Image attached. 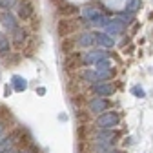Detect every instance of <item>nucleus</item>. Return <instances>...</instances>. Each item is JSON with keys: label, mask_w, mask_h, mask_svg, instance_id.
Masks as SVG:
<instances>
[{"label": "nucleus", "mask_w": 153, "mask_h": 153, "mask_svg": "<svg viewBox=\"0 0 153 153\" xmlns=\"http://www.w3.org/2000/svg\"><path fill=\"white\" fill-rule=\"evenodd\" d=\"M119 124H120V115L117 111H104L95 119V126L99 129H115Z\"/></svg>", "instance_id": "obj_1"}, {"label": "nucleus", "mask_w": 153, "mask_h": 153, "mask_svg": "<svg viewBox=\"0 0 153 153\" xmlns=\"http://www.w3.org/2000/svg\"><path fill=\"white\" fill-rule=\"evenodd\" d=\"M7 137L11 140V146H15L18 149H26L31 144V137H29L27 129H24V128H13L7 133Z\"/></svg>", "instance_id": "obj_2"}, {"label": "nucleus", "mask_w": 153, "mask_h": 153, "mask_svg": "<svg viewBox=\"0 0 153 153\" xmlns=\"http://www.w3.org/2000/svg\"><path fill=\"white\" fill-rule=\"evenodd\" d=\"M82 68V53L71 51L68 55H64V69L68 73H75Z\"/></svg>", "instance_id": "obj_3"}, {"label": "nucleus", "mask_w": 153, "mask_h": 153, "mask_svg": "<svg viewBox=\"0 0 153 153\" xmlns=\"http://www.w3.org/2000/svg\"><path fill=\"white\" fill-rule=\"evenodd\" d=\"M15 7H16V18H20L24 22H29V18L35 15V7L31 0H18Z\"/></svg>", "instance_id": "obj_4"}, {"label": "nucleus", "mask_w": 153, "mask_h": 153, "mask_svg": "<svg viewBox=\"0 0 153 153\" xmlns=\"http://www.w3.org/2000/svg\"><path fill=\"white\" fill-rule=\"evenodd\" d=\"M86 106H88V111H89V113H93V115H100V113H104V111L109 109V100L97 95V97L89 99Z\"/></svg>", "instance_id": "obj_5"}, {"label": "nucleus", "mask_w": 153, "mask_h": 153, "mask_svg": "<svg viewBox=\"0 0 153 153\" xmlns=\"http://www.w3.org/2000/svg\"><path fill=\"white\" fill-rule=\"evenodd\" d=\"M29 40V29L24 27V26H18L13 33H11V44L18 49H22Z\"/></svg>", "instance_id": "obj_6"}, {"label": "nucleus", "mask_w": 153, "mask_h": 153, "mask_svg": "<svg viewBox=\"0 0 153 153\" xmlns=\"http://www.w3.org/2000/svg\"><path fill=\"white\" fill-rule=\"evenodd\" d=\"M0 24H2V27L6 31L13 33L18 27V18L15 13H11V9H2L0 11Z\"/></svg>", "instance_id": "obj_7"}, {"label": "nucleus", "mask_w": 153, "mask_h": 153, "mask_svg": "<svg viewBox=\"0 0 153 153\" xmlns=\"http://www.w3.org/2000/svg\"><path fill=\"white\" fill-rule=\"evenodd\" d=\"M102 59H108V53L106 49L99 48V49H91L88 53H82V66H93V64H97L99 60Z\"/></svg>", "instance_id": "obj_8"}, {"label": "nucleus", "mask_w": 153, "mask_h": 153, "mask_svg": "<svg viewBox=\"0 0 153 153\" xmlns=\"http://www.w3.org/2000/svg\"><path fill=\"white\" fill-rule=\"evenodd\" d=\"M115 91V86L111 82H97V84H93V93L95 95H99V97H111Z\"/></svg>", "instance_id": "obj_9"}, {"label": "nucleus", "mask_w": 153, "mask_h": 153, "mask_svg": "<svg viewBox=\"0 0 153 153\" xmlns=\"http://www.w3.org/2000/svg\"><path fill=\"white\" fill-rule=\"evenodd\" d=\"M126 26H128V24L122 20V18L108 20V24H106V33H108V35H117V33H122Z\"/></svg>", "instance_id": "obj_10"}, {"label": "nucleus", "mask_w": 153, "mask_h": 153, "mask_svg": "<svg viewBox=\"0 0 153 153\" xmlns=\"http://www.w3.org/2000/svg\"><path fill=\"white\" fill-rule=\"evenodd\" d=\"M75 40H76V46H79V48H91L95 44L93 33H89V31H82L80 35H76Z\"/></svg>", "instance_id": "obj_11"}, {"label": "nucleus", "mask_w": 153, "mask_h": 153, "mask_svg": "<svg viewBox=\"0 0 153 153\" xmlns=\"http://www.w3.org/2000/svg\"><path fill=\"white\" fill-rule=\"evenodd\" d=\"M93 38H95V44L97 46H102V48H113L115 46V40L108 33H93Z\"/></svg>", "instance_id": "obj_12"}, {"label": "nucleus", "mask_w": 153, "mask_h": 153, "mask_svg": "<svg viewBox=\"0 0 153 153\" xmlns=\"http://www.w3.org/2000/svg\"><path fill=\"white\" fill-rule=\"evenodd\" d=\"M56 13L60 15V18H69V16H76L79 15V7H75L73 4H62L56 7Z\"/></svg>", "instance_id": "obj_13"}, {"label": "nucleus", "mask_w": 153, "mask_h": 153, "mask_svg": "<svg viewBox=\"0 0 153 153\" xmlns=\"http://www.w3.org/2000/svg\"><path fill=\"white\" fill-rule=\"evenodd\" d=\"M11 49H13V44H11V38L6 36V35H0V59L11 55Z\"/></svg>", "instance_id": "obj_14"}, {"label": "nucleus", "mask_w": 153, "mask_h": 153, "mask_svg": "<svg viewBox=\"0 0 153 153\" xmlns=\"http://www.w3.org/2000/svg\"><path fill=\"white\" fill-rule=\"evenodd\" d=\"M75 48H76V40H75L73 36H66V38H60V51H62L64 55H68V53L75 51Z\"/></svg>", "instance_id": "obj_15"}, {"label": "nucleus", "mask_w": 153, "mask_h": 153, "mask_svg": "<svg viewBox=\"0 0 153 153\" xmlns=\"http://www.w3.org/2000/svg\"><path fill=\"white\" fill-rule=\"evenodd\" d=\"M108 20H109V18L99 11V13H97V15H95V16L91 18V20H89V26H95V27H106Z\"/></svg>", "instance_id": "obj_16"}, {"label": "nucleus", "mask_w": 153, "mask_h": 153, "mask_svg": "<svg viewBox=\"0 0 153 153\" xmlns=\"http://www.w3.org/2000/svg\"><path fill=\"white\" fill-rule=\"evenodd\" d=\"M79 13H80V16L84 18V20H91V18L95 16V15H97L99 13V9L97 7H93V6H86V7H82V9H79Z\"/></svg>", "instance_id": "obj_17"}, {"label": "nucleus", "mask_w": 153, "mask_h": 153, "mask_svg": "<svg viewBox=\"0 0 153 153\" xmlns=\"http://www.w3.org/2000/svg\"><path fill=\"white\" fill-rule=\"evenodd\" d=\"M75 117H76V122L79 124H88L89 122V111H86L84 108H76Z\"/></svg>", "instance_id": "obj_18"}, {"label": "nucleus", "mask_w": 153, "mask_h": 153, "mask_svg": "<svg viewBox=\"0 0 153 153\" xmlns=\"http://www.w3.org/2000/svg\"><path fill=\"white\" fill-rule=\"evenodd\" d=\"M95 68L93 69H97V71H108V69H113V66H111V62H108L106 59H102V60H99L97 64H93Z\"/></svg>", "instance_id": "obj_19"}, {"label": "nucleus", "mask_w": 153, "mask_h": 153, "mask_svg": "<svg viewBox=\"0 0 153 153\" xmlns=\"http://www.w3.org/2000/svg\"><path fill=\"white\" fill-rule=\"evenodd\" d=\"M126 9H128V13H137L140 9V0H128Z\"/></svg>", "instance_id": "obj_20"}, {"label": "nucleus", "mask_w": 153, "mask_h": 153, "mask_svg": "<svg viewBox=\"0 0 153 153\" xmlns=\"http://www.w3.org/2000/svg\"><path fill=\"white\" fill-rule=\"evenodd\" d=\"M9 131V120H0V139H4Z\"/></svg>", "instance_id": "obj_21"}, {"label": "nucleus", "mask_w": 153, "mask_h": 153, "mask_svg": "<svg viewBox=\"0 0 153 153\" xmlns=\"http://www.w3.org/2000/svg\"><path fill=\"white\" fill-rule=\"evenodd\" d=\"M9 119H11V111L0 104V120H9Z\"/></svg>", "instance_id": "obj_22"}, {"label": "nucleus", "mask_w": 153, "mask_h": 153, "mask_svg": "<svg viewBox=\"0 0 153 153\" xmlns=\"http://www.w3.org/2000/svg\"><path fill=\"white\" fill-rule=\"evenodd\" d=\"M18 0H0V7L2 9H13Z\"/></svg>", "instance_id": "obj_23"}, {"label": "nucleus", "mask_w": 153, "mask_h": 153, "mask_svg": "<svg viewBox=\"0 0 153 153\" xmlns=\"http://www.w3.org/2000/svg\"><path fill=\"white\" fill-rule=\"evenodd\" d=\"M29 20H31V29H33V31H36L38 27H40V16L33 15V16L29 18Z\"/></svg>", "instance_id": "obj_24"}, {"label": "nucleus", "mask_w": 153, "mask_h": 153, "mask_svg": "<svg viewBox=\"0 0 153 153\" xmlns=\"http://www.w3.org/2000/svg\"><path fill=\"white\" fill-rule=\"evenodd\" d=\"M0 153H20V149H18V148H15V146H11V148H6V149H2Z\"/></svg>", "instance_id": "obj_25"}, {"label": "nucleus", "mask_w": 153, "mask_h": 153, "mask_svg": "<svg viewBox=\"0 0 153 153\" xmlns=\"http://www.w3.org/2000/svg\"><path fill=\"white\" fill-rule=\"evenodd\" d=\"M49 2L55 6V7H59V6H62V4H66L68 2V0H49Z\"/></svg>", "instance_id": "obj_26"}, {"label": "nucleus", "mask_w": 153, "mask_h": 153, "mask_svg": "<svg viewBox=\"0 0 153 153\" xmlns=\"http://www.w3.org/2000/svg\"><path fill=\"white\" fill-rule=\"evenodd\" d=\"M133 93H135L137 97H140V99L144 97V89H140V88H133Z\"/></svg>", "instance_id": "obj_27"}]
</instances>
